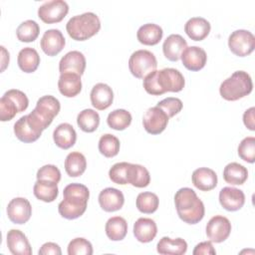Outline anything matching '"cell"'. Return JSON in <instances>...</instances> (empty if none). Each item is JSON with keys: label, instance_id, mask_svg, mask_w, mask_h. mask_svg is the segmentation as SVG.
Returning a JSON list of instances; mask_svg holds the SVG:
<instances>
[{"label": "cell", "instance_id": "obj_1", "mask_svg": "<svg viewBox=\"0 0 255 255\" xmlns=\"http://www.w3.org/2000/svg\"><path fill=\"white\" fill-rule=\"evenodd\" d=\"M143 88L152 96H159L166 92H180L185 85L183 75L176 69L164 68L153 71L143 78Z\"/></svg>", "mask_w": 255, "mask_h": 255}, {"label": "cell", "instance_id": "obj_2", "mask_svg": "<svg viewBox=\"0 0 255 255\" xmlns=\"http://www.w3.org/2000/svg\"><path fill=\"white\" fill-rule=\"evenodd\" d=\"M64 199L58 205L60 215L66 219H76L82 216L90 197L88 187L81 183L68 184L63 191Z\"/></svg>", "mask_w": 255, "mask_h": 255}, {"label": "cell", "instance_id": "obj_3", "mask_svg": "<svg viewBox=\"0 0 255 255\" xmlns=\"http://www.w3.org/2000/svg\"><path fill=\"white\" fill-rule=\"evenodd\" d=\"M174 204L179 218L187 224H196L204 217V204L189 187H182L176 191Z\"/></svg>", "mask_w": 255, "mask_h": 255}, {"label": "cell", "instance_id": "obj_4", "mask_svg": "<svg viewBox=\"0 0 255 255\" xmlns=\"http://www.w3.org/2000/svg\"><path fill=\"white\" fill-rule=\"evenodd\" d=\"M101 29V21L97 14L86 12L72 17L66 25L69 36L76 41H85L96 35Z\"/></svg>", "mask_w": 255, "mask_h": 255}, {"label": "cell", "instance_id": "obj_5", "mask_svg": "<svg viewBox=\"0 0 255 255\" xmlns=\"http://www.w3.org/2000/svg\"><path fill=\"white\" fill-rule=\"evenodd\" d=\"M253 83L250 75L244 71H236L224 80L220 87V96L226 101H237L252 92Z\"/></svg>", "mask_w": 255, "mask_h": 255}, {"label": "cell", "instance_id": "obj_6", "mask_svg": "<svg viewBox=\"0 0 255 255\" xmlns=\"http://www.w3.org/2000/svg\"><path fill=\"white\" fill-rule=\"evenodd\" d=\"M61 105L58 99L51 95L41 97L36 104L35 109L29 114L28 119L40 130L47 128L54 118L59 114Z\"/></svg>", "mask_w": 255, "mask_h": 255}, {"label": "cell", "instance_id": "obj_7", "mask_svg": "<svg viewBox=\"0 0 255 255\" xmlns=\"http://www.w3.org/2000/svg\"><path fill=\"white\" fill-rule=\"evenodd\" d=\"M156 67V58L148 50H137L130 55L128 60L130 73L138 79H143L149 73L155 71Z\"/></svg>", "mask_w": 255, "mask_h": 255}, {"label": "cell", "instance_id": "obj_8", "mask_svg": "<svg viewBox=\"0 0 255 255\" xmlns=\"http://www.w3.org/2000/svg\"><path fill=\"white\" fill-rule=\"evenodd\" d=\"M228 47L236 56H248L255 48V37L248 30H236L232 32L228 38Z\"/></svg>", "mask_w": 255, "mask_h": 255}, {"label": "cell", "instance_id": "obj_9", "mask_svg": "<svg viewBox=\"0 0 255 255\" xmlns=\"http://www.w3.org/2000/svg\"><path fill=\"white\" fill-rule=\"evenodd\" d=\"M68 12L69 5L64 0L47 1L38 8L39 18L47 24L61 22L66 17Z\"/></svg>", "mask_w": 255, "mask_h": 255}, {"label": "cell", "instance_id": "obj_10", "mask_svg": "<svg viewBox=\"0 0 255 255\" xmlns=\"http://www.w3.org/2000/svg\"><path fill=\"white\" fill-rule=\"evenodd\" d=\"M168 120L167 115L160 108L155 106L146 110L142 118V125L148 133L158 134L165 129Z\"/></svg>", "mask_w": 255, "mask_h": 255}, {"label": "cell", "instance_id": "obj_11", "mask_svg": "<svg viewBox=\"0 0 255 255\" xmlns=\"http://www.w3.org/2000/svg\"><path fill=\"white\" fill-rule=\"evenodd\" d=\"M231 232V223L223 215H215L206 225V235L211 242L221 243L225 241Z\"/></svg>", "mask_w": 255, "mask_h": 255}, {"label": "cell", "instance_id": "obj_12", "mask_svg": "<svg viewBox=\"0 0 255 255\" xmlns=\"http://www.w3.org/2000/svg\"><path fill=\"white\" fill-rule=\"evenodd\" d=\"M7 215L15 224L26 223L32 215V206L29 200L24 197L13 198L7 205Z\"/></svg>", "mask_w": 255, "mask_h": 255}, {"label": "cell", "instance_id": "obj_13", "mask_svg": "<svg viewBox=\"0 0 255 255\" xmlns=\"http://www.w3.org/2000/svg\"><path fill=\"white\" fill-rule=\"evenodd\" d=\"M86 69V58L80 51L68 52L59 63V71L63 73H75L82 76Z\"/></svg>", "mask_w": 255, "mask_h": 255}, {"label": "cell", "instance_id": "obj_14", "mask_svg": "<svg viewBox=\"0 0 255 255\" xmlns=\"http://www.w3.org/2000/svg\"><path fill=\"white\" fill-rule=\"evenodd\" d=\"M180 59L182 61L183 66L189 71H199L201 70L207 61L206 52L198 47V46H190L186 47V49L182 52Z\"/></svg>", "mask_w": 255, "mask_h": 255}, {"label": "cell", "instance_id": "obj_15", "mask_svg": "<svg viewBox=\"0 0 255 255\" xmlns=\"http://www.w3.org/2000/svg\"><path fill=\"white\" fill-rule=\"evenodd\" d=\"M219 202L228 211H237L245 203V194L241 189L226 186L219 192Z\"/></svg>", "mask_w": 255, "mask_h": 255}, {"label": "cell", "instance_id": "obj_16", "mask_svg": "<svg viewBox=\"0 0 255 255\" xmlns=\"http://www.w3.org/2000/svg\"><path fill=\"white\" fill-rule=\"evenodd\" d=\"M66 44V40L62 32L58 29L47 30L41 39V48L48 56H56L59 54Z\"/></svg>", "mask_w": 255, "mask_h": 255}, {"label": "cell", "instance_id": "obj_17", "mask_svg": "<svg viewBox=\"0 0 255 255\" xmlns=\"http://www.w3.org/2000/svg\"><path fill=\"white\" fill-rule=\"evenodd\" d=\"M91 103L99 111L108 109L114 101V92L112 88L105 83L96 84L90 94Z\"/></svg>", "mask_w": 255, "mask_h": 255}, {"label": "cell", "instance_id": "obj_18", "mask_svg": "<svg viewBox=\"0 0 255 255\" xmlns=\"http://www.w3.org/2000/svg\"><path fill=\"white\" fill-rule=\"evenodd\" d=\"M99 203L103 210L107 212H114L123 207L125 203V196L121 190L114 187H107L100 192Z\"/></svg>", "mask_w": 255, "mask_h": 255}, {"label": "cell", "instance_id": "obj_19", "mask_svg": "<svg viewBox=\"0 0 255 255\" xmlns=\"http://www.w3.org/2000/svg\"><path fill=\"white\" fill-rule=\"evenodd\" d=\"M14 133L16 137L23 142H34L42 134V130L38 129L29 121L28 116L21 117L14 125Z\"/></svg>", "mask_w": 255, "mask_h": 255}, {"label": "cell", "instance_id": "obj_20", "mask_svg": "<svg viewBox=\"0 0 255 255\" xmlns=\"http://www.w3.org/2000/svg\"><path fill=\"white\" fill-rule=\"evenodd\" d=\"M7 246L14 255H31L32 248L26 235L18 230L11 229L7 233Z\"/></svg>", "mask_w": 255, "mask_h": 255}, {"label": "cell", "instance_id": "obj_21", "mask_svg": "<svg viewBox=\"0 0 255 255\" xmlns=\"http://www.w3.org/2000/svg\"><path fill=\"white\" fill-rule=\"evenodd\" d=\"M186 47L187 43L181 35L171 34L164 40L162 44L163 55L167 60L176 62L180 59V56Z\"/></svg>", "mask_w": 255, "mask_h": 255}, {"label": "cell", "instance_id": "obj_22", "mask_svg": "<svg viewBox=\"0 0 255 255\" xmlns=\"http://www.w3.org/2000/svg\"><path fill=\"white\" fill-rule=\"evenodd\" d=\"M157 233V226L151 218L140 217L133 224V235L141 243H148L154 239Z\"/></svg>", "mask_w": 255, "mask_h": 255}, {"label": "cell", "instance_id": "obj_23", "mask_svg": "<svg viewBox=\"0 0 255 255\" xmlns=\"http://www.w3.org/2000/svg\"><path fill=\"white\" fill-rule=\"evenodd\" d=\"M192 183L201 191H209L217 185V174L208 167H199L192 172Z\"/></svg>", "mask_w": 255, "mask_h": 255}, {"label": "cell", "instance_id": "obj_24", "mask_svg": "<svg viewBox=\"0 0 255 255\" xmlns=\"http://www.w3.org/2000/svg\"><path fill=\"white\" fill-rule=\"evenodd\" d=\"M210 29V23L202 17H192L184 25L185 33L193 41H202L205 39Z\"/></svg>", "mask_w": 255, "mask_h": 255}, {"label": "cell", "instance_id": "obj_25", "mask_svg": "<svg viewBox=\"0 0 255 255\" xmlns=\"http://www.w3.org/2000/svg\"><path fill=\"white\" fill-rule=\"evenodd\" d=\"M58 88L63 96L67 98L76 97L82 90L81 76L75 73L61 74L58 81Z\"/></svg>", "mask_w": 255, "mask_h": 255}, {"label": "cell", "instance_id": "obj_26", "mask_svg": "<svg viewBox=\"0 0 255 255\" xmlns=\"http://www.w3.org/2000/svg\"><path fill=\"white\" fill-rule=\"evenodd\" d=\"M53 138L57 146L63 149H68L75 144L77 140V132L72 125L63 123L54 129Z\"/></svg>", "mask_w": 255, "mask_h": 255}, {"label": "cell", "instance_id": "obj_27", "mask_svg": "<svg viewBox=\"0 0 255 255\" xmlns=\"http://www.w3.org/2000/svg\"><path fill=\"white\" fill-rule=\"evenodd\" d=\"M163 35L160 26L153 23H146L137 30L136 37L139 43L146 46H153L159 43Z\"/></svg>", "mask_w": 255, "mask_h": 255}, {"label": "cell", "instance_id": "obj_28", "mask_svg": "<svg viewBox=\"0 0 255 255\" xmlns=\"http://www.w3.org/2000/svg\"><path fill=\"white\" fill-rule=\"evenodd\" d=\"M156 250L162 255H182L187 250V243L182 238L171 239L167 236L162 237L156 246Z\"/></svg>", "mask_w": 255, "mask_h": 255}, {"label": "cell", "instance_id": "obj_29", "mask_svg": "<svg viewBox=\"0 0 255 255\" xmlns=\"http://www.w3.org/2000/svg\"><path fill=\"white\" fill-rule=\"evenodd\" d=\"M17 62L19 68L23 72L33 73L37 70L40 64V56L35 49L31 47H25L18 53Z\"/></svg>", "mask_w": 255, "mask_h": 255}, {"label": "cell", "instance_id": "obj_30", "mask_svg": "<svg viewBox=\"0 0 255 255\" xmlns=\"http://www.w3.org/2000/svg\"><path fill=\"white\" fill-rule=\"evenodd\" d=\"M57 184L53 181L37 179L33 187L34 195L44 202H52L57 198L59 193Z\"/></svg>", "mask_w": 255, "mask_h": 255}, {"label": "cell", "instance_id": "obj_31", "mask_svg": "<svg viewBox=\"0 0 255 255\" xmlns=\"http://www.w3.org/2000/svg\"><path fill=\"white\" fill-rule=\"evenodd\" d=\"M87 167V160L83 153L79 151L70 152L65 159V170L71 177L82 175Z\"/></svg>", "mask_w": 255, "mask_h": 255}, {"label": "cell", "instance_id": "obj_32", "mask_svg": "<svg viewBox=\"0 0 255 255\" xmlns=\"http://www.w3.org/2000/svg\"><path fill=\"white\" fill-rule=\"evenodd\" d=\"M248 177V170L238 162L228 163L223 170L224 180L232 185L243 184Z\"/></svg>", "mask_w": 255, "mask_h": 255}, {"label": "cell", "instance_id": "obj_33", "mask_svg": "<svg viewBox=\"0 0 255 255\" xmlns=\"http://www.w3.org/2000/svg\"><path fill=\"white\" fill-rule=\"evenodd\" d=\"M106 234L113 241L123 240L128 233V223L124 217H111L106 223Z\"/></svg>", "mask_w": 255, "mask_h": 255}, {"label": "cell", "instance_id": "obj_34", "mask_svg": "<svg viewBox=\"0 0 255 255\" xmlns=\"http://www.w3.org/2000/svg\"><path fill=\"white\" fill-rule=\"evenodd\" d=\"M150 182L149 171L140 164L129 163L128 171V183L134 187H146Z\"/></svg>", "mask_w": 255, "mask_h": 255}, {"label": "cell", "instance_id": "obj_35", "mask_svg": "<svg viewBox=\"0 0 255 255\" xmlns=\"http://www.w3.org/2000/svg\"><path fill=\"white\" fill-rule=\"evenodd\" d=\"M77 124L83 131L93 132L100 125V116L92 109H85L79 113L77 117Z\"/></svg>", "mask_w": 255, "mask_h": 255}, {"label": "cell", "instance_id": "obj_36", "mask_svg": "<svg viewBox=\"0 0 255 255\" xmlns=\"http://www.w3.org/2000/svg\"><path fill=\"white\" fill-rule=\"evenodd\" d=\"M131 115L124 109H117L111 112L107 118L109 127L116 130L126 129L131 123Z\"/></svg>", "mask_w": 255, "mask_h": 255}, {"label": "cell", "instance_id": "obj_37", "mask_svg": "<svg viewBox=\"0 0 255 255\" xmlns=\"http://www.w3.org/2000/svg\"><path fill=\"white\" fill-rule=\"evenodd\" d=\"M39 33V24L34 20H26L22 22L16 30L17 38L21 42H33L37 39Z\"/></svg>", "mask_w": 255, "mask_h": 255}, {"label": "cell", "instance_id": "obj_38", "mask_svg": "<svg viewBox=\"0 0 255 255\" xmlns=\"http://www.w3.org/2000/svg\"><path fill=\"white\" fill-rule=\"evenodd\" d=\"M135 204L140 212L150 214L156 211V209L158 208L159 199L157 195L153 192H140L136 197Z\"/></svg>", "mask_w": 255, "mask_h": 255}, {"label": "cell", "instance_id": "obj_39", "mask_svg": "<svg viewBox=\"0 0 255 255\" xmlns=\"http://www.w3.org/2000/svg\"><path fill=\"white\" fill-rule=\"evenodd\" d=\"M99 150L106 157H114L120 151L119 138L111 133L103 134L99 139Z\"/></svg>", "mask_w": 255, "mask_h": 255}, {"label": "cell", "instance_id": "obj_40", "mask_svg": "<svg viewBox=\"0 0 255 255\" xmlns=\"http://www.w3.org/2000/svg\"><path fill=\"white\" fill-rule=\"evenodd\" d=\"M238 155L241 159L253 163L255 161V137L247 136L238 145Z\"/></svg>", "mask_w": 255, "mask_h": 255}, {"label": "cell", "instance_id": "obj_41", "mask_svg": "<svg viewBox=\"0 0 255 255\" xmlns=\"http://www.w3.org/2000/svg\"><path fill=\"white\" fill-rule=\"evenodd\" d=\"M129 162H117L109 170L110 179L117 184H128V171Z\"/></svg>", "mask_w": 255, "mask_h": 255}, {"label": "cell", "instance_id": "obj_42", "mask_svg": "<svg viewBox=\"0 0 255 255\" xmlns=\"http://www.w3.org/2000/svg\"><path fill=\"white\" fill-rule=\"evenodd\" d=\"M69 255H92L93 246L90 241L83 237H78L70 241L68 245Z\"/></svg>", "mask_w": 255, "mask_h": 255}, {"label": "cell", "instance_id": "obj_43", "mask_svg": "<svg viewBox=\"0 0 255 255\" xmlns=\"http://www.w3.org/2000/svg\"><path fill=\"white\" fill-rule=\"evenodd\" d=\"M18 113L19 110L16 104L7 96L3 95L0 99V120L2 122L11 121Z\"/></svg>", "mask_w": 255, "mask_h": 255}, {"label": "cell", "instance_id": "obj_44", "mask_svg": "<svg viewBox=\"0 0 255 255\" xmlns=\"http://www.w3.org/2000/svg\"><path fill=\"white\" fill-rule=\"evenodd\" d=\"M156 106L160 108L167 115L168 118H172L181 111L183 105L180 99L168 97L158 102Z\"/></svg>", "mask_w": 255, "mask_h": 255}, {"label": "cell", "instance_id": "obj_45", "mask_svg": "<svg viewBox=\"0 0 255 255\" xmlns=\"http://www.w3.org/2000/svg\"><path fill=\"white\" fill-rule=\"evenodd\" d=\"M36 177L37 179L49 180L58 183L61 180V171L54 164H45L38 169Z\"/></svg>", "mask_w": 255, "mask_h": 255}, {"label": "cell", "instance_id": "obj_46", "mask_svg": "<svg viewBox=\"0 0 255 255\" xmlns=\"http://www.w3.org/2000/svg\"><path fill=\"white\" fill-rule=\"evenodd\" d=\"M4 95L7 96L9 99H11L16 104V106L18 107L19 113L24 112L29 106V100H28L27 96L20 90L12 89V90L7 91Z\"/></svg>", "mask_w": 255, "mask_h": 255}, {"label": "cell", "instance_id": "obj_47", "mask_svg": "<svg viewBox=\"0 0 255 255\" xmlns=\"http://www.w3.org/2000/svg\"><path fill=\"white\" fill-rule=\"evenodd\" d=\"M192 253H193V255H201V254L214 255V254H216V251L213 248V245L210 241H204V242L198 243L195 246Z\"/></svg>", "mask_w": 255, "mask_h": 255}, {"label": "cell", "instance_id": "obj_48", "mask_svg": "<svg viewBox=\"0 0 255 255\" xmlns=\"http://www.w3.org/2000/svg\"><path fill=\"white\" fill-rule=\"evenodd\" d=\"M38 253H39V255H49V254L61 255L62 251L58 244H56L54 242H47L41 246Z\"/></svg>", "mask_w": 255, "mask_h": 255}, {"label": "cell", "instance_id": "obj_49", "mask_svg": "<svg viewBox=\"0 0 255 255\" xmlns=\"http://www.w3.org/2000/svg\"><path fill=\"white\" fill-rule=\"evenodd\" d=\"M254 112L255 108L251 107L250 109L246 110L243 114V123L247 128L250 130L255 129V124H254Z\"/></svg>", "mask_w": 255, "mask_h": 255}, {"label": "cell", "instance_id": "obj_50", "mask_svg": "<svg viewBox=\"0 0 255 255\" xmlns=\"http://www.w3.org/2000/svg\"><path fill=\"white\" fill-rule=\"evenodd\" d=\"M0 48H1V55H2V57H1V72H3L9 64L10 57H9V52L5 49L4 46H1Z\"/></svg>", "mask_w": 255, "mask_h": 255}]
</instances>
